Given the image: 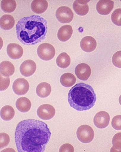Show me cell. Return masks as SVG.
Segmentation results:
<instances>
[{"label":"cell","mask_w":121,"mask_h":152,"mask_svg":"<svg viewBox=\"0 0 121 152\" xmlns=\"http://www.w3.org/2000/svg\"><path fill=\"white\" fill-rule=\"evenodd\" d=\"M46 124L37 120L21 121L16 127L15 138L19 152H43L51 136Z\"/></svg>","instance_id":"1"},{"label":"cell","mask_w":121,"mask_h":152,"mask_svg":"<svg viewBox=\"0 0 121 152\" xmlns=\"http://www.w3.org/2000/svg\"><path fill=\"white\" fill-rule=\"evenodd\" d=\"M46 20L37 15L25 17L16 25L17 39L24 45H34L45 39L47 34Z\"/></svg>","instance_id":"2"},{"label":"cell","mask_w":121,"mask_h":152,"mask_svg":"<svg viewBox=\"0 0 121 152\" xmlns=\"http://www.w3.org/2000/svg\"><path fill=\"white\" fill-rule=\"evenodd\" d=\"M96 96L92 87L80 83L71 88L68 94L70 107L78 111L89 110L94 106Z\"/></svg>","instance_id":"3"},{"label":"cell","mask_w":121,"mask_h":152,"mask_svg":"<svg viewBox=\"0 0 121 152\" xmlns=\"http://www.w3.org/2000/svg\"><path fill=\"white\" fill-rule=\"evenodd\" d=\"M77 136L79 140L82 143H90L93 140L95 132L90 126L82 125L80 126L77 129Z\"/></svg>","instance_id":"4"},{"label":"cell","mask_w":121,"mask_h":152,"mask_svg":"<svg viewBox=\"0 0 121 152\" xmlns=\"http://www.w3.org/2000/svg\"><path fill=\"white\" fill-rule=\"evenodd\" d=\"M37 53L40 59L44 61H50L55 56V49L50 44L45 43L38 46Z\"/></svg>","instance_id":"5"},{"label":"cell","mask_w":121,"mask_h":152,"mask_svg":"<svg viewBox=\"0 0 121 152\" xmlns=\"http://www.w3.org/2000/svg\"><path fill=\"white\" fill-rule=\"evenodd\" d=\"M56 17L60 23H67L72 20L74 14L69 7L63 6L57 9L56 12Z\"/></svg>","instance_id":"6"},{"label":"cell","mask_w":121,"mask_h":152,"mask_svg":"<svg viewBox=\"0 0 121 152\" xmlns=\"http://www.w3.org/2000/svg\"><path fill=\"white\" fill-rule=\"evenodd\" d=\"M55 110L54 107L50 104H43L38 107L37 114L39 118L44 120H49L55 115Z\"/></svg>","instance_id":"7"},{"label":"cell","mask_w":121,"mask_h":152,"mask_svg":"<svg viewBox=\"0 0 121 152\" xmlns=\"http://www.w3.org/2000/svg\"><path fill=\"white\" fill-rule=\"evenodd\" d=\"M29 83L23 78H19L15 80L12 85V89L15 94L18 96L24 95L29 90Z\"/></svg>","instance_id":"8"},{"label":"cell","mask_w":121,"mask_h":152,"mask_svg":"<svg viewBox=\"0 0 121 152\" xmlns=\"http://www.w3.org/2000/svg\"><path fill=\"white\" fill-rule=\"evenodd\" d=\"M110 116L108 113L101 111L96 113L93 119V123L98 129H105L109 125Z\"/></svg>","instance_id":"9"},{"label":"cell","mask_w":121,"mask_h":152,"mask_svg":"<svg viewBox=\"0 0 121 152\" xmlns=\"http://www.w3.org/2000/svg\"><path fill=\"white\" fill-rule=\"evenodd\" d=\"M75 74L80 80L85 81L89 78L91 74V67L88 64L81 63L78 64L75 70Z\"/></svg>","instance_id":"10"},{"label":"cell","mask_w":121,"mask_h":152,"mask_svg":"<svg viewBox=\"0 0 121 152\" xmlns=\"http://www.w3.org/2000/svg\"><path fill=\"white\" fill-rule=\"evenodd\" d=\"M114 1L111 0H100L96 4V10L99 14L108 15L114 7Z\"/></svg>","instance_id":"11"},{"label":"cell","mask_w":121,"mask_h":152,"mask_svg":"<svg viewBox=\"0 0 121 152\" xmlns=\"http://www.w3.org/2000/svg\"><path fill=\"white\" fill-rule=\"evenodd\" d=\"M36 69V65L32 60H27L23 62L20 66V72L24 77H30L34 73Z\"/></svg>","instance_id":"12"},{"label":"cell","mask_w":121,"mask_h":152,"mask_svg":"<svg viewBox=\"0 0 121 152\" xmlns=\"http://www.w3.org/2000/svg\"><path fill=\"white\" fill-rule=\"evenodd\" d=\"M7 53L11 59L17 60L23 56V48L17 44L10 43L7 47Z\"/></svg>","instance_id":"13"},{"label":"cell","mask_w":121,"mask_h":152,"mask_svg":"<svg viewBox=\"0 0 121 152\" xmlns=\"http://www.w3.org/2000/svg\"><path fill=\"white\" fill-rule=\"evenodd\" d=\"M80 46L83 51L86 53H91L96 49L97 43L92 37L87 36L82 39L80 41Z\"/></svg>","instance_id":"14"},{"label":"cell","mask_w":121,"mask_h":152,"mask_svg":"<svg viewBox=\"0 0 121 152\" xmlns=\"http://www.w3.org/2000/svg\"><path fill=\"white\" fill-rule=\"evenodd\" d=\"M90 1L77 0L73 4V8L78 15L84 16L87 14L89 10L88 2Z\"/></svg>","instance_id":"15"},{"label":"cell","mask_w":121,"mask_h":152,"mask_svg":"<svg viewBox=\"0 0 121 152\" xmlns=\"http://www.w3.org/2000/svg\"><path fill=\"white\" fill-rule=\"evenodd\" d=\"M72 34V27L69 25H64L58 30L57 37L60 41L66 42L71 38Z\"/></svg>","instance_id":"16"},{"label":"cell","mask_w":121,"mask_h":152,"mask_svg":"<svg viewBox=\"0 0 121 152\" xmlns=\"http://www.w3.org/2000/svg\"><path fill=\"white\" fill-rule=\"evenodd\" d=\"M48 7V3L46 0H34L31 4V9L36 14L43 13Z\"/></svg>","instance_id":"17"},{"label":"cell","mask_w":121,"mask_h":152,"mask_svg":"<svg viewBox=\"0 0 121 152\" xmlns=\"http://www.w3.org/2000/svg\"><path fill=\"white\" fill-rule=\"evenodd\" d=\"M51 88L50 84L48 83H41L37 85L36 89V93L37 96L41 98H46L51 93Z\"/></svg>","instance_id":"18"},{"label":"cell","mask_w":121,"mask_h":152,"mask_svg":"<svg viewBox=\"0 0 121 152\" xmlns=\"http://www.w3.org/2000/svg\"><path fill=\"white\" fill-rule=\"evenodd\" d=\"M16 106L17 110L21 113H27L30 110L32 103L29 99L26 97H22L17 100Z\"/></svg>","instance_id":"19"},{"label":"cell","mask_w":121,"mask_h":152,"mask_svg":"<svg viewBox=\"0 0 121 152\" xmlns=\"http://www.w3.org/2000/svg\"><path fill=\"white\" fill-rule=\"evenodd\" d=\"M14 18L10 15H3L0 20V25L1 29L4 30H9L15 25Z\"/></svg>","instance_id":"20"},{"label":"cell","mask_w":121,"mask_h":152,"mask_svg":"<svg viewBox=\"0 0 121 152\" xmlns=\"http://www.w3.org/2000/svg\"><path fill=\"white\" fill-rule=\"evenodd\" d=\"M15 67L13 64L8 61L1 63V74L4 77H10L13 75Z\"/></svg>","instance_id":"21"},{"label":"cell","mask_w":121,"mask_h":152,"mask_svg":"<svg viewBox=\"0 0 121 152\" xmlns=\"http://www.w3.org/2000/svg\"><path fill=\"white\" fill-rule=\"evenodd\" d=\"M76 80V78L73 74L66 73L60 77V83L63 86L68 88L74 85Z\"/></svg>","instance_id":"22"},{"label":"cell","mask_w":121,"mask_h":152,"mask_svg":"<svg viewBox=\"0 0 121 152\" xmlns=\"http://www.w3.org/2000/svg\"><path fill=\"white\" fill-rule=\"evenodd\" d=\"M15 110L13 107L7 105L2 107L1 110V117L4 121H10L15 116Z\"/></svg>","instance_id":"23"},{"label":"cell","mask_w":121,"mask_h":152,"mask_svg":"<svg viewBox=\"0 0 121 152\" xmlns=\"http://www.w3.org/2000/svg\"><path fill=\"white\" fill-rule=\"evenodd\" d=\"M70 57L66 53H60L56 59L57 65L61 68H66L70 66Z\"/></svg>","instance_id":"24"},{"label":"cell","mask_w":121,"mask_h":152,"mask_svg":"<svg viewBox=\"0 0 121 152\" xmlns=\"http://www.w3.org/2000/svg\"><path fill=\"white\" fill-rule=\"evenodd\" d=\"M1 9L5 13H12L16 9L17 4L14 0H3L1 3Z\"/></svg>","instance_id":"25"},{"label":"cell","mask_w":121,"mask_h":152,"mask_svg":"<svg viewBox=\"0 0 121 152\" xmlns=\"http://www.w3.org/2000/svg\"><path fill=\"white\" fill-rule=\"evenodd\" d=\"M112 143L113 146L111 148V152H121V132L114 136Z\"/></svg>","instance_id":"26"},{"label":"cell","mask_w":121,"mask_h":152,"mask_svg":"<svg viewBox=\"0 0 121 152\" xmlns=\"http://www.w3.org/2000/svg\"><path fill=\"white\" fill-rule=\"evenodd\" d=\"M111 20L113 23L121 26V8H118L113 11L111 16Z\"/></svg>","instance_id":"27"},{"label":"cell","mask_w":121,"mask_h":152,"mask_svg":"<svg viewBox=\"0 0 121 152\" xmlns=\"http://www.w3.org/2000/svg\"><path fill=\"white\" fill-rule=\"evenodd\" d=\"M112 62L115 66L121 68V50L117 51L113 54Z\"/></svg>","instance_id":"28"},{"label":"cell","mask_w":121,"mask_h":152,"mask_svg":"<svg viewBox=\"0 0 121 152\" xmlns=\"http://www.w3.org/2000/svg\"><path fill=\"white\" fill-rule=\"evenodd\" d=\"M9 77H4L1 74V91L7 90L9 86Z\"/></svg>","instance_id":"29"},{"label":"cell","mask_w":121,"mask_h":152,"mask_svg":"<svg viewBox=\"0 0 121 152\" xmlns=\"http://www.w3.org/2000/svg\"><path fill=\"white\" fill-rule=\"evenodd\" d=\"M1 143L0 148H3L8 145L10 142L9 136L5 133H1Z\"/></svg>","instance_id":"30"},{"label":"cell","mask_w":121,"mask_h":152,"mask_svg":"<svg viewBox=\"0 0 121 152\" xmlns=\"http://www.w3.org/2000/svg\"><path fill=\"white\" fill-rule=\"evenodd\" d=\"M112 126L117 130H121V115H117L113 117L112 121Z\"/></svg>","instance_id":"31"},{"label":"cell","mask_w":121,"mask_h":152,"mask_svg":"<svg viewBox=\"0 0 121 152\" xmlns=\"http://www.w3.org/2000/svg\"><path fill=\"white\" fill-rule=\"evenodd\" d=\"M60 152H74V148L72 145L69 143H66L60 146L59 149Z\"/></svg>","instance_id":"32"},{"label":"cell","mask_w":121,"mask_h":152,"mask_svg":"<svg viewBox=\"0 0 121 152\" xmlns=\"http://www.w3.org/2000/svg\"><path fill=\"white\" fill-rule=\"evenodd\" d=\"M119 103H120V104L121 106V95L120 96L119 99Z\"/></svg>","instance_id":"33"}]
</instances>
